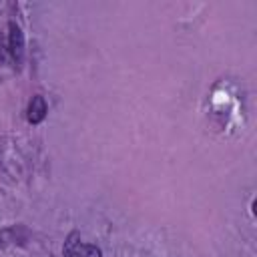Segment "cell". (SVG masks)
<instances>
[{"label":"cell","instance_id":"3","mask_svg":"<svg viewBox=\"0 0 257 257\" xmlns=\"http://www.w3.org/2000/svg\"><path fill=\"white\" fill-rule=\"evenodd\" d=\"M44 116H46V100L40 94H34L28 104V122L38 124L44 120Z\"/></svg>","mask_w":257,"mask_h":257},{"label":"cell","instance_id":"2","mask_svg":"<svg viewBox=\"0 0 257 257\" xmlns=\"http://www.w3.org/2000/svg\"><path fill=\"white\" fill-rule=\"evenodd\" d=\"M8 52L16 66H22L24 62V34L16 22L8 24Z\"/></svg>","mask_w":257,"mask_h":257},{"label":"cell","instance_id":"1","mask_svg":"<svg viewBox=\"0 0 257 257\" xmlns=\"http://www.w3.org/2000/svg\"><path fill=\"white\" fill-rule=\"evenodd\" d=\"M64 257H102V251L96 245L78 241L76 233H72L64 243Z\"/></svg>","mask_w":257,"mask_h":257},{"label":"cell","instance_id":"4","mask_svg":"<svg viewBox=\"0 0 257 257\" xmlns=\"http://www.w3.org/2000/svg\"><path fill=\"white\" fill-rule=\"evenodd\" d=\"M0 60H6V56H4V44H2V38H0Z\"/></svg>","mask_w":257,"mask_h":257}]
</instances>
